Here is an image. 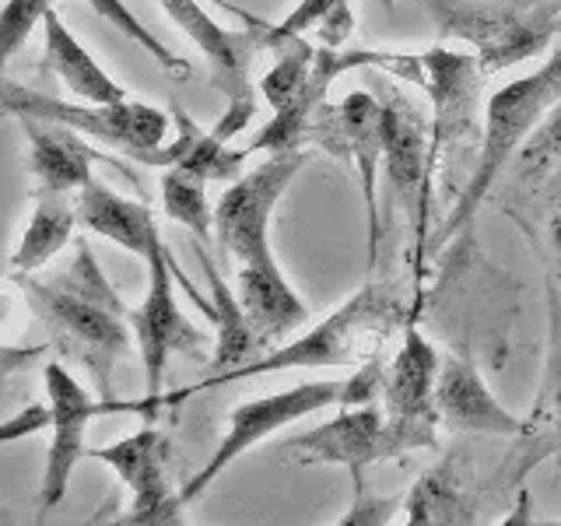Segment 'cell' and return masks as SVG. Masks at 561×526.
I'll list each match as a JSON object with an SVG mask.
<instances>
[{
	"label": "cell",
	"mask_w": 561,
	"mask_h": 526,
	"mask_svg": "<svg viewBox=\"0 0 561 526\" xmlns=\"http://www.w3.org/2000/svg\"><path fill=\"white\" fill-rule=\"evenodd\" d=\"M175 25H180L197 49L207 57L210 75H215V84L225 88L228 105L221 119L215 123V137L232 140L236 134H242L250 127V119L256 116V95H253V81H250V60L253 49L263 46L260 28L256 32H228L221 22L207 14V8H201V0H158Z\"/></svg>",
	"instance_id": "11"
},
{
	"label": "cell",
	"mask_w": 561,
	"mask_h": 526,
	"mask_svg": "<svg viewBox=\"0 0 561 526\" xmlns=\"http://www.w3.org/2000/svg\"><path fill=\"white\" fill-rule=\"evenodd\" d=\"M382 169L400 207L408 210L414 239L421 245L425 242L432 190V137L428 119L400 92L382 95Z\"/></svg>",
	"instance_id": "14"
},
{
	"label": "cell",
	"mask_w": 561,
	"mask_h": 526,
	"mask_svg": "<svg viewBox=\"0 0 561 526\" xmlns=\"http://www.w3.org/2000/svg\"><path fill=\"white\" fill-rule=\"evenodd\" d=\"M543 414H551L554 428L561 432V341L551 351V368H548V386H543Z\"/></svg>",
	"instance_id": "33"
},
{
	"label": "cell",
	"mask_w": 561,
	"mask_h": 526,
	"mask_svg": "<svg viewBox=\"0 0 561 526\" xmlns=\"http://www.w3.org/2000/svg\"><path fill=\"white\" fill-rule=\"evenodd\" d=\"M239 302L250 316V323L256 327L263 347L288 338L295 327L306 323V302L295 295L288 285V277L280 274V267H239Z\"/></svg>",
	"instance_id": "21"
},
{
	"label": "cell",
	"mask_w": 561,
	"mask_h": 526,
	"mask_svg": "<svg viewBox=\"0 0 561 526\" xmlns=\"http://www.w3.org/2000/svg\"><path fill=\"white\" fill-rule=\"evenodd\" d=\"M561 102V49H554L534 75H523L516 81H508L488 99L484 110V140L478 151V165H473L470 180L460 193V201L449 210V218L443 221V236L438 242H449L460 228H467L478 215V207L495 186L502 169L508 165V158L519 155L543 116Z\"/></svg>",
	"instance_id": "3"
},
{
	"label": "cell",
	"mask_w": 561,
	"mask_h": 526,
	"mask_svg": "<svg viewBox=\"0 0 561 526\" xmlns=\"http://www.w3.org/2000/svg\"><path fill=\"white\" fill-rule=\"evenodd\" d=\"M548 236H551V250H554V256H558V271H561V204L554 207V215H551Z\"/></svg>",
	"instance_id": "34"
},
{
	"label": "cell",
	"mask_w": 561,
	"mask_h": 526,
	"mask_svg": "<svg viewBox=\"0 0 561 526\" xmlns=\"http://www.w3.org/2000/svg\"><path fill=\"white\" fill-rule=\"evenodd\" d=\"M438 368L443 358L432 347V341L421 333L414 316H408V330H403L400 351L393 355L390 373L382 382L386 400V425H390V449L393 456L414 453V449H435L438 443Z\"/></svg>",
	"instance_id": "10"
},
{
	"label": "cell",
	"mask_w": 561,
	"mask_h": 526,
	"mask_svg": "<svg viewBox=\"0 0 561 526\" xmlns=\"http://www.w3.org/2000/svg\"><path fill=\"white\" fill-rule=\"evenodd\" d=\"M379 8L382 11H393V0H379Z\"/></svg>",
	"instance_id": "35"
},
{
	"label": "cell",
	"mask_w": 561,
	"mask_h": 526,
	"mask_svg": "<svg viewBox=\"0 0 561 526\" xmlns=\"http://www.w3.org/2000/svg\"><path fill=\"white\" fill-rule=\"evenodd\" d=\"M4 113L8 116H35L57 119L88 137L102 140L119 155H130L151 169H162V148L169 137V113L154 110L148 102H64L43 92H32L14 81H4Z\"/></svg>",
	"instance_id": "6"
},
{
	"label": "cell",
	"mask_w": 561,
	"mask_h": 526,
	"mask_svg": "<svg viewBox=\"0 0 561 526\" xmlns=\"http://www.w3.org/2000/svg\"><path fill=\"white\" fill-rule=\"evenodd\" d=\"M53 11V0H8L0 14V57L11 64L25 49L35 25H46V14Z\"/></svg>",
	"instance_id": "30"
},
{
	"label": "cell",
	"mask_w": 561,
	"mask_h": 526,
	"mask_svg": "<svg viewBox=\"0 0 561 526\" xmlns=\"http://www.w3.org/2000/svg\"><path fill=\"white\" fill-rule=\"evenodd\" d=\"M22 134L28 140V158L25 165L35 175V186L53 190V193H78L84 183H92V165L110 162V155H99L88 145V134L67 127L57 119H35V116H18Z\"/></svg>",
	"instance_id": "17"
},
{
	"label": "cell",
	"mask_w": 561,
	"mask_h": 526,
	"mask_svg": "<svg viewBox=\"0 0 561 526\" xmlns=\"http://www.w3.org/2000/svg\"><path fill=\"white\" fill-rule=\"evenodd\" d=\"M75 201H78V221L88 228V232L123 245V250L140 260L148 256L151 242L158 236V225H154V215L148 204L119 197L113 186H105L99 180L84 183L75 193Z\"/></svg>",
	"instance_id": "20"
},
{
	"label": "cell",
	"mask_w": 561,
	"mask_h": 526,
	"mask_svg": "<svg viewBox=\"0 0 561 526\" xmlns=\"http://www.w3.org/2000/svg\"><path fill=\"white\" fill-rule=\"evenodd\" d=\"M145 263H148V295L137 309H130L134 341L140 351V365H145V400H130V403L102 400V414L127 411V414H140L151 421L158 414V397H162V386H165L169 358L183 355V358L204 362L207 358L204 347L210 344V338L180 309V302H175L172 274H180V271H175L162 232L154 236Z\"/></svg>",
	"instance_id": "5"
},
{
	"label": "cell",
	"mask_w": 561,
	"mask_h": 526,
	"mask_svg": "<svg viewBox=\"0 0 561 526\" xmlns=\"http://www.w3.org/2000/svg\"><path fill=\"white\" fill-rule=\"evenodd\" d=\"M162 210L186 225L204 245L215 239V207L207 204V180L180 165L162 169Z\"/></svg>",
	"instance_id": "26"
},
{
	"label": "cell",
	"mask_w": 561,
	"mask_h": 526,
	"mask_svg": "<svg viewBox=\"0 0 561 526\" xmlns=\"http://www.w3.org/2000/svg\"><path fill=\"white\" fill-rule=\"evenodd\" d=\"M84 4L92 8L102 18V22H110L119 35H127L130 43H137L140 49L148 53V57H154V64L162 67V70H169L172 78H190L193 75L190 64L180 57V53H172L127 4H123V0H84Z\"/></svg>",
	"instance_id": "28"
},
{
	"label": "cell",
	"mask_w": 561,
	"mask_h": 526,
	"mask_svg": "<svg viewBox=\"0 0 561 526\" xmlns=\"http://www.w3.org/2000/svg\"><path fill=\"white\" fill-rule=\"evenodd\" d=\"M78 201L75 193L35 190V210L22 232V242L11 253V274H35L70 245L78 228Z\"/></svg>",
	"instance_id": "23"
},
{
	"label": "cell",
	"mask_w": 561,
	"mask_h": 526,
	"mask_svg": "<svg viewBox=\"0 0 561 526\" xmlns=\"http://www.w3.org/2000/svg\"><path fill=\"white\" fill-rule=\"evenodd\" d=\"M403 306L393 285H362L344 306H337L330 316H323L309 333L295 338L291 344H280L277 351L253 358L250 365L236 368L215 382H190L183 390H172L169 397L162 393V408H175L190 397H197L215 386L236 382V379H253V376H271V373H291V368H362L379 355L382 341L390 338L393 327L400 323ZM158 408V411H162Z\"/></svg>",
	"instance_id": "2"
},
{
	"label": "cell",
	"mask_w": 561,
	"mask_h": 526,
	"mask_svg": "<svg viewBox=\"0 0 561 526\" xmlns=\"http://www.w3.org/2000/svg\"><path fill=\"white\" fill-rule=\"evenodd\" d=\"M309 165V151H271L267 162L253 172H242L228 183L215 204V239L239 267H274L271 250V218L277 201L295 183V175Z\"/></svg>",
	"instance_id": "7"
},
{
	"label": "cell",
	"mask_w": 561,
	"mask_h": 526,
	"mask_svg": "<svg viewBox=\"0 0 561 526\" xmlns=\"http://www.w3.org/2000/svg\"><path fill=\"white\" fill-rule=\"evenodd\" d=\"M53 428V403H28L25 411H18L14 418L4 421V428H0V443H18V438L25 435H39Z\"/></svg>",
	"instance_id": "31"
},
{
	"label": "cell",
	"mask_w": 561,
	"mask_h": 526,
	"mask_svg": "<svg viewBox=\"0 0 561 526\" xmlns=\"http://www.w3.org/2000/svg\"><path fill=\"white\" fill-rule=\"evenodd\" d=\"M285 453L298 464H330L351 473V488L365 484V467L393 460L390 425L379 403H351L341 408L337 418L323 421L320 428L295 435L285 443Z\"/></svg>",
	"instance_id": "15"
},
{
	"label": "cell",
	"mask_w": 561,
	"mask_h": 526,
	"mask_svg": "<svg viewBox=\"0 0 561 526\" xmlns=\"http://www.w3.org/2000/svg\"><path fill=\"white\" fill-rule=\"evenodd\" d=\"M355 491V499H351V508L347 516L341 519V526H362V523H386L393 513V502H382V499H373V491L365 484L351 488Z\"/></svg>",
	"instance_id": "32"
},
{
	"label": "cell",
	"mask_w": 561,
	"mask_h": 526,
	"mask_svg": "<svg viewBox=\"0 0 561 526\" xmlns=\"http://www.w3.org/2000/svg\"><path fill=\"white\" fill-rule=\"evenodd\" d=\"M558 162H561V102L543 116L540 127L526 137V145L516 155V175L523 183H537Z\"/></svg>",
	"instance_id": "29"
},
{
	"label": "cell",
	"mask_w": 561,
	"mask_h": 526,
	"mask_svg": "<svg viewBox=\"0 0 561 526\" xmlns=\"http://www.w3.org/2000/svg\"><path fill=\"white\" fill-rule=\"evenodd\" d=\"M201 260H204L207 285H210V309H207V316L218 327L215 351H210V358H207V376H204V382L207 379L215 382V379H221L228 373H236V368L250 365L253 358H260L263 341H260L256 327L250 323V316H245V309L239 302V291L225 285V277L218 274L215 260H210L207 253ZM158 408H162V400H158Z\"/></svg>",
	"instance_id": "19"
},
{
	"label": "cell",
	"mask_w": 561,
	"mask_h": 526,
	"mask_svg": "<svg viewBox=\"0 0 561 526\" xmlns=\"http://www.w3.org/2000/svg\"><path fill=\"white\" fill-rule=\"evenodd\" d=\"M43 382L46 400L53 403V438L39 484V516H46L49 508H57L67 499V484L75 478L81 456H88L84 432L92 425V418L102 414V397L92 400V393L60 362L43 368Z\"/></svg>",
	"instance_id": "16"
},
{
	"label": "cell",
	"mask_w": 561,
	"mask_h": 526,
	"mask_svg": "<svg viewBox=\"0 0 561 526\" xmlns=\"http://www.w3.org/2000/svg\"><path fill=\"white\" fill-rule=\"evenodd\" d=\"M344 393H347V379H309V382L291 386V390L239 403V408L228 414V428L221 435L215 456H210V460L180 488L183 502L186 505L197 502L242 453H250L253 446H260L263 438H271L274 432L288 428V425H295V421H302L316 411H327V408H333V403L341 408Z\"/></svg>",
	"instance_id": "9"
},
{
	"label": "cell",
	"mask_w": 561,
	"mask_h": 526,
	"mask_svg": "<svg viewBox=\"0 0 561 526\" xmlns=\"http://www.w3.org/2000/svg\"><path fill=\"white\" fill-rule=\"evenodd\" d=\"M169 453L172 443L169 435L148 425L137 428L130 435H123L113 446H99L88 456H95L105 467L116 470V478L127 484L130 491V505L127 513L119 516V523L127 526H165V523H180L183 513V495L169 484Z\"/></svg>",
	"instance_id": "13"
},
{
	"label": "cell",
	"mask_w": 561,
	"mask_h": 526,
	"mask_svg": "<svg viewBox=\"0 0 561 526\" xmlns=\"http://www.w3.org/2000/svg\"><path fill=\"white\" fill-rule=\"evenodd\" d=\"M438 414L449 428L456 432H478V435H523L526 425L505 411L488 390L484 376L470 358L449 355L438 368V386H435Z\"/></svg>",
	"instance_id": "18"
},
{
	"label": "cell",
	"mask_w": 561,
	"mask_h": 526,
	"mask_svg": "<svg viewBox=\"0 0 561 526\" xmlns=\"http://www.w3.org/2000/svg\"><path fill=\"white\" fill-rule=\"evenodd\" d=\"M306 145L323 148L344 165H355L365 190L368 210V267L379 260V204H376V175L382 169V99L368 92H347L337 105L323 102L316 110Z\"/></svg>",
	"instance_id": "12"
},
{
	"label": "cell",
	"mask_w": 561,
	"mask_h": 526,
	"mask_svg": "<svg viewBox=\"0 0 561 526\" xmlns=\"http://www.w3.org/2000/svg\"><path fill=\"white\" fill-rule=\"evenodd\" d=\"M43 39H46V70L57 75L75 99H81V102H123L127 99V88L113 81V75H105L102 64L75 39V35H70V28L60 22L57 11L46 14Z\"/></svg>",
	"instance_id": "22"
},
{
	"label": "cell",
	"mask_w": 561,
	"mask_h": 526,
	"mask_svg": "<svg viewBox=\"0 0 561 526\" xmlns=\"http://www.w3.org/2000/svg\"><path fill=\"white\" fill-rule=\"evenodd\" d=\"M172 116L180 137L162 148V169L180 165L193 175H204V180L236 183L245 172V162L256 155L253 148H228V140L215 137V130H201L183 110H175Z\"/></svg>",
	"instance_id": "24"
},
{
	"label": "cell",
	"mask_w": 561,
	"mask_h": 526,
	"mask_svg": "<svg viewBox=\"0 0 561 526\" xmlns=\"http://www.w3.org/2000/svg\"><path fill=\"white\" fill-rule=\"evenodd\" d=\"M376 67L421 84L432 99V172L443 158L478 134V92L488 78L473 53L432 46L425 53H382Z\"/></svg>",
	"instance_id": "8"
},
{
	"label": "cell",
	"mask_w": 561,
	"mask_h": 526,
	"mask_svg": "<svg viewBox=\"0 0 561 526\" xmlns=\"http://www.w3.org/2000/svg\"><path fill=\"white\" fill-rule=\"evenodd\" d=\"M28 309L39 316L49 338L67 358L88 368L102 400H116L113 373L130 351V309L105 281L88 239L75 242V253L53 274H11Z\"/></svg>",
	"instance_id": "1"
},
{
	"label": "cell",
	"mask_w": 561,
	"mask_h": 526,
	"mask_svg": "<svg viewBox=\"0 0 561 526\" xmlns=\"http://www.w3.org/2000/svg\"><path fill=\"white\" fill-rule=\"evenodd\" d=\"M443 39H460L499 75L540 57L561 32V0H417Z\"/></svg>",
	"instance_id": "4"
},
{
	"label": "cell",
	"mask_w": 561,
	"mask_h": 526,
	"mask_svg": "<svg viewBox=\"0 0 561 526\" xmlns=\"http://www.w3.org/2000/svg\"><path fill=\"white\" fill-rule=\"evenodd\" d=\"M411 526H432V523H473V502L463 481V460L449 453L443 464H435L425 478H421L408 505H403Z\"/></svg>",
	"instance_id": "25"
},
{
	"label": "cell",
	"mask_w": 561,
	"mask_h": 526,
	"mask_svg": "<svg viewBox=\"0 0 561 526\" xmlns=\"http://www.w3.org/2000/svg\"><path fill=\"white\" fill-rule=\"evenodd\" d=\"M274 28L288 35H316L323 46L341 49L355 32V14L347 0H298L295 11Z\"/></svg>",
	"instance_id": "27"
}]
</instances>
